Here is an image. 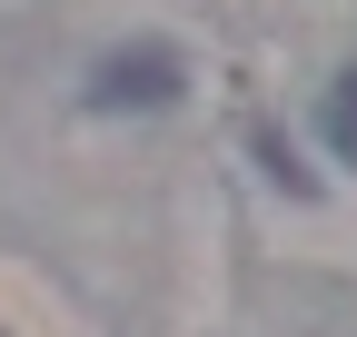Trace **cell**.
Returning <instances> with one entry per match:
<instances>
[{
  "label": "cell",
  "mask_w": 357,
  "mask_h": 337,
  "mask_svg": "<svg viewBox=\"0 0 357 337\" xmlns=\"http://www.w3.org/2000/svg\"><path fill=\"white\" fill-rule=\"evenodd\" d=\"M178 90H189V70H178V50H159V40L109 50L100 70H89V109H169Z\"/></svg>",
  "instance_id": "obj_1"
},
{
  "label": "cell",
  "mask_w": 357,
  "mask_h": 337,
  "mask_svg": "<svg viewBox=\"0 0 357 337\" xmlns=\"http://www.w3.org/2000/svg\"><path fill=\"white\" fill-rule=\"evenodd\" d=\"M328 149L357 168V60L337 70V90H328Z\"/></svg>",
  "instance_id": "obj_2"
}]
</instances>
